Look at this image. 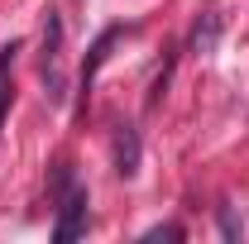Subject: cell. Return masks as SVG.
Returning <instances> with one entry per match:
<instances>
[{
	"mask_svg": "<svg viewBox=\"0 0 249 244\" xmlns=\"http://www.w3.org/2000/svg\"><path fill=\"white\" fill-rule=\"evenodd\" d=\"M115 173H120V177H134V173H139V134H134V124H120V139H115Z\"/></svg>",
	"mask_w": 249,
	"mask_h": 244,
	"instance_id": "cell-2",
	"label": "cell"
},
{
	"mask_svg": "<svg viewBox=\"0 0 249 244\" xmlns=\"http://www.w3.org/2000/svg\"><path fill=\"white\" fill-rule=\"evenodd\" d=\"M82 225H87V187H72V192L62 196V215H58L53 240H58V244H72L77 235H82Z\"/></svg>",
	"mask_w": 249,
	"mask_h": 244,
	"instance_id": "cell-1",
	"label": "cell"
},
{
	"mask_svg": "<svg viewBox=\"0 0 249 244\" xmlns=\"http://www.w3.org/2000/svg\"><path fill=\"white\" fill-rule=\"evenodd\" d=\"M216 34H220V15H206V24H196V53H211L216 48Z\"/></svg>",
	"mask_w": 249,
	"mask_h": 244,
	"instance_id": "cell-3",
	"label": "cell"
},
{
	"mask_svg": "<svg viewBox=\"0 0 249 244\" xmlns=\"http://www.w3.org/2000/svg\"><path fill=\"white\" fill-rule=\"evenodd\" d=\"M144 240H182V230L178 225H154V230H144Z\"/></svg>",
	"mask_w": 249,
	"mask_h": 244,
	"instance_id": "cell-5",
	"label": "cell"
},
{
	"mask_svg": "<svg viewBox=\"0 0 249 244\" xmlns=\"http://www.w3.org/2000/svg\"><path fill=\"white\" fill-rule=\"evenodd\" d=\"M216 220H220V235H225V240H240V220H235V211H230V206H220Z\"/></svg>",
	"mask_w": 249,
	"mask_h": 244,
	"instance_id": "cell-4",
	"label": "cell"
}]
</instances>
